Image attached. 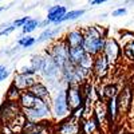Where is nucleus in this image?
Listing matches in <instances>:
<instances>
[{
  "label": "nucleus",
  "mask_w": 134,
  "mask_h": 134,
  "mask_svg": "<svg viewBox=\"0 0 134 134\" xmlns=\"http://www.w3.org/2000/svg\"><path fill=\"white\" fill-rule=\"evenodd\" d=\"M51 114H52V121L55 122H62L67 119L71 115V110L67 103L66 98V88L59 91H55L52 99H51Z\"/></svg>",
  "instance_id": "f257e3e1"
},
{
  "label": "nucleus",
  "mask_w": 134,
  "mask_h": 134,
  "mask_svg": "<svg viewBox=\"0 0 134 134\" xmlns=\"http://www.w3.org/2000/svg\"><path fill=\"white\" fill-rule=\"evenodd\" d=\"M88 75L90 74H87L79 66L72 64L71 62L64 64L60 69V79L66 86H69V85H83L86 82V79L88 78Z\"/></svg>",
  "instance_id": "f03ea898"
},
{
  "label": "nucleus",
  "mask_w": 134,
  "mask_h": 134,
  "mask_svg": "<svg viewBox=\"0 0 134 134\" xmlns=\"http://www.w3.org/2000/svg\"><path fill=\"white\" fill-rule=\"evenodd\" d=\"M23 114L26 119L31 122H50L52 119L51 105L48 100H43V99H39V102L35 107L23 110Z\"/></svg>",
  "instance_id": "7ed1b4c3"
},
{
  "label": "nucleus",
  "mask_w": 134,
  "mask_h": 134,
  "mask_svg": "<svg viewBox=\"0 0 134 134\" xmlns=\"http://www.w3.org/2000/svg\"><path fill=\"white\" fill-rule=\"evenodd\" d=\"M66 98L67 103L71 110V114L76 113L82 109H85V97L82 93L81 85H69L66 86Z\"/></svg>",
  "instance_id": "20e7f679"
},
{
  "label": "nucleus",
  "mask_w": 134,
  "mask_h": 134,
  "mask_svg": "<svg viewBox=\"0 0 134 134\" xmlns=\"http://www.w3.org/2000/svg\"><path fill=\"white\" fill-rule=\"evenodd\" d=\"M48 55L55 60V63H57L60 69L67 64L70 62V58H69V52H70V48L69 46L66 44L64 39H60V40H55L52 44L50 50H47Z\"/></svg>",
  "instance_id": "39448f33"
},
{
  "label": "nucleus",
  "mask_w": 134,
  "mask_h": 134,
  "mask_svg": "<svg viewBox=\"0 0 134 134\" xmlns=\"http://www.w3.org/2000/svg\"><path fill=\"white\" fill-rule=\"evenodd\" d=\"M21 114H23V110H21L18 102L4 100V103L0 107V121H2L3 125H7V126H9Z\"/></svg>",
  "instance_id": "423d86ee"
},
{
  "label": "nucleus",
  "mask_w": 134,
  "mask_h": 134,
  "mask_svg": "<svg viewBox=\"0 0 134 134\" xmlns=\"http://www.w3.org/2000/svg\"><path fill=\"white\" fill-rule=\"evenodd\" d=\"M106 59L109 60V63L113 66L115 63L119 62V59L124 57V52H122V46L119 44V42L115 38H107L106 39V44H105V48L102 52Z\"/></svg>",
  "instance_id": "0eeeda50"
},
{
  "label": "nucleus",
  "mask_w": 134,
  "mask_h": 134,
  "mask_svg": "<svg viewBox=\"0 0 134 134\" xmlns=\"http://www.w3.org/2000/svg\"><path fill=\"white\" fill-rule=\"evenodd\" d=\"M81 130H82L81 117H78L76 114H71L67 119L62 121L55 127L54 134H79Z\"/></svg>",
  "instance_id": "6e6552de"
},
{
  "label": "nucleus",
  "mask_w": 134,
  "mask_h": 134,
  "mask_svg": "<svg viewBox=\"0 0 134 134\" xmlns=\"http://www.w3.org/2000/svg\"><path fill=\"white\" fill-rule=\"evenodd\" d=\"M106 39L107 38H85L83 48L88 55H91V57L95 58L103 52Z\"/></svg>",
  "instance_id": "1a4fd4ad"
},
{
  "label": "nucleus",
  "mask_w": 134,
  "mask_h": 134,
  "mask_svg": "<svg viewBox=\"0 0 134 134\" xmlns=\"http://www.w3.org/2000/svg\"><path fill=\"white\" fill-rule=\"evenodd\" d=\"M110 63L106 59V57L103 54L98 55V57L94 58V66H93V74L94 76H97L98 79H103V78L107 76L109 70H110Z\"/></svg>",
  "instance_id": "9d476101"
},
{
  "label": "nucleus",
  "mask_w": 134,
  "mask_h": 134,
  "mask_svg": "<svg viewBox=\"0 0 134 134\" xmlns=\"http://www.w3.org/2000/svg\"><path fill=\"white\" fill-rule=\"evenodd\" d=\"M118 107L121 113H127L133 105V91L130 86H125L122 90L119 91L118 97Z\"/></svg>",
  "instance_id": "9b49d317"
},
{
  "label": "nucleus",
  "mask_w": 134,
  "mask_h": 134,
  "mask_svg": "<svg viewBox=\"0 0 134 134\" xmlns=\"http://www.w3.org/2000/svg\"><path fill=\"white\" fill-rule=\"evenodd\" d=\"M66 44L69 46V48H74V47H83L85 43V35H83V30L75 28V30H70L66 34V36L63 38Z\"/></svg>",
  "instance_id": "f8f14e48"
},
{
  "label": "nucleus",
  "mask_w": 134,
  "mask_h": 134,
  "mask_svg": "<svg viewBox=\"0 0 134 134\" xmlns=\"http://www.w3.org/2000/svg\"><path fill=\"white\" fill-rule=\"evenodd\" d=\"M36 82H38L36 81V76H30V75H24V74H21V72H18L14 76L12 85L16 88H19L20 91H27Z\"/></svg>",
  "instance_id": "ddd939ff"
},
{
  "label": "nucleus",
  "mask_w": 134,
  "mask_h": 134,
  "mask_svg": "<svg viewBox=\"0 0 134 134\" xmlns=\"http://www.w3.org/2000/svg\"><path fill=\"white\" fill-rule=\"evenodd\" d=\"M69 12L67 8L64 5H52L48 8V12H47V20L50 21L51 24H62L63 23V19L66 16V14Z\"/></svg>",
  "instance_id": "4468645a"
},
{
  "label": "nucleus",
  "mask_w": 134,
  "mask_h": 134,
  "mask_svg": "<svg viewBox=\"0 0 134 134\" xmlns=\"http://www.w3.org/2000/svg\"><path fill=\"white\" fill-rule=\"evenodd\" d=\"M39 102V99L34 95L30 90L27 91H21L20 94V98L18 100V103L19 106L21 107V110H27V109H32V107H35Z\"/></svg>",
  "instance_id": "2eb2a0df"
},
{
  "label": "nucleus",
  "mask_w": 134,
  "mask_h": 134,
  "mask_svg": "<svg viewBox=\"0 0 134 134\" xmlns=\"http://www.w3.org/2000/svg\"><path fill=\"white\" fill-rule=\"evenodd\" d=\"M30 91L35 95L38 99H43V100H50V95H51V91H50V87L43 83L42 81H38L35 85H34Z\"/></svg>",
  "instance_id": "dca6fc26"
},
{
  "label": "nucleus",
  "mask_w": 134,
  "mask_h": 134,
  "mask_svg": "<svg viewBox=\"0 0 134 134\" xmlns=\"http://www.w3.org/2000/svg\"><path fill=\"white\" fill-rule=\"evenodd\" d=\"M97 94L99 95V99H113V98H117L118 94H119V88L115 83H109V85H105L102 86V88H99V91H97Z\"/></svg>",
  "instance_id": "f3484780"
},
{
  "label": "nucleus",
  "mask_w": 134,
  "mask_h": 134,
  "mask_svg": "<svg viewBox=\"0 0 134 134\" xmlns=\"http://www.w3.org/2000/svg\"><path fill=\"white\" fill-rule=\"evenodd\" d=\"M48 124L50 122H31V121H26L21 133L34 134V133L46 131V130H48Z\"/></svg>",
  "instance_id": "a211bd4d"
},
{
  "label": "nucleus",
  "mask_w": 134,
  "mask_h": 134,
  "mask_svg": "<svg viewBox=\"0 0 134 134\" xmlns=\"http://www.w3.org/2000/svg\"><path fill=\"white\" fill-rule=\"evenodd\" d=\"M106 103H107V121H109V124H114L121 113L119 107H118V99L117 98L109 99Z\"/></svg>",
  "instance_id": "6ab92c4d"
},
{
  "label": "nucleus",
  "mask_w": 134,
  "mask_h": 134,
  "mask_svg": "<svg viewBox=\"0 0 134 134\" xmlns=\"http://www.w3.org/2000/svg\"><path fill=\"white\" fill-rule=\"evenodd\" d=\"M94 117L98 119L99 124L107 119V103H105L102 99H98L94 107Z\"/></svg>",
  "instance_id": "aec40b11"
},
{
  "label": "nucleus",
  "mask_w": 134,
  "mask_h": 134,
  "mask_svg": "<svg viewBox=\"0 0 134 134\" xmlns=\"http://www.w3.org/2000/svg\"><path fill=\"white\" fill-rule=\"evenodd\" d=\"M86 51L83 47H74V48H70V52H69V58H70V62L72 64H79L82 62V59L86 57Z\"/></svg>",
  "instance_id": "412c9836"
},
{
  "label": "nucleus",
  "mask_w": 134,
  "mask_h": 134,
  "mask_svg": "<svg viewBox=\"0 0 134 134\" xmlns=\"http://www.w3.org/2000/svg\"><path fill=\"white\" fill-rule=\"evenodd\" d=\"M46 57H47V51H44L43 54L34 55L32 59H31V67H32V69L35 70L38 74H40L42 70H43L44 62H46Z\"/></svg>",
  "instance_id": "4be33fe9"
},
{
  "label": "nucleus",
  "mask_w": 134,
  "mask_h": 134,
  "mask_svg": "<svg viewBox=\"0 0 134 134\" xmlns=\"http://www.w3.org/2000/svg\"><path fill=\"white\" fill-rule=\"evenodd\" d=\"M60 30H62V27H57V28H51V27H48V28H46V30H43L42 34L39 35V38L36 39V43H42V42H46V40H51V39H54V38L60 32Z\"/></svg>",
  "instance_id": "5701e85b"
},
{
  "label": "nucleus",
  "mask_w": 134,
  "mask_h": 134,
  "mask_svg": "<svg viewBox=\"0 0 134 134\" xmlns=\"http://www.w3.org/2000/svg\"><path fill=\"white\" fill-rule=\"evenodd\" d=\"M39 26H40V20L39 19H35V18H31L27 23L24 24V27L21 28V32H23V35H30V34L34 32Z\"/></svg>",
  "instance_id": "b1692460"
},
{
  "label": "nucleus",
  "mask_w": 134,
  "mask_h": 134,
  "mask_svg": "<svg viewBox=\"0 0 134 134\" xmlns=\"http://www.w3.org/2000/svg\"><path fill=\"white\" fill-rule=\"evenodd\" d=\"M122 52H124V58L126 60L134 63V40L122 47Z\"/></svg>",
  "instance_id": "393cba45"
},
{
  "label": "nucleus",
  "mask_w": 134,
  "mask_h": 134,
  "mask_svg": "<svg viewBox=\"0 0 134 134\" xmlns=\"http://www.w3.org/2000/svg\"><path fill=\"white\" fill-rule=\"evenodd\" d=\"M20 94L21 91L19 90V88H16L14 85H11L8 91L5 94V100H11V102H18L19 98H20Z\"/></svg>",
  "instance_id": "a878e982"
},
{
  "label": "nucleus",
  "mask_w": 134,
  "mask_h": 134,
  "mask_svg": "<svg viewBox=\"0 0 134 134\" xmlns=\"http://www.w3.org/2000/svg\"><path fill=\"white\" fill-rule=\"evenodd\" d=\"M35 43H36V39L34 38V36H31V35H24V36H21V38L18 40V46L23 47V48H30V47H32Z\"/></svg>",
  "instance_id": "bb28decb"
},
{
  "label": "nucleus",
  "mask_w": 134,
  "mask_h": 134,
  "mask_svg": "<svg viewBox=\"0 0 134 134\" xmlns=\"http://www.w3.org/2000/svg\"><path fill=\"white\" fill-rule=\"evenodd\" d=\"M85 12H86L85 9H72V11H69V12L66 14L63 21H72V20H76V19H79L81 16H83Z\"/></svg>",
  "instance_id": "cd10ccee"
},
{
  "label": "nucleus",
  "mask_w": 134,
  "mask_h": 134,
  "mask_svg": "<svg viewBox=\"0 0 134 134\" xmlns=\"http://www.w3.org/2000/svg\"><path fill=\"white\" fill-rule=\"evenodd\" d=\"M19 72H21V74H24V75H30V76H36V71L32 69L31 66H24V67H21L20 69V71Z\"/></svg>",
  "instance_id": "c85d7f7f"
},
{
  "label": "nucleus",
  "mask_w": 134,
  "mask_h": 134,
  "mask_svg": "<svg viewBox=\"0 0 134 134\" xmlns=\"http://www.w3.org/2000/svg\"><path fill=\"white\" fill-rule=\"evenodd\" d=\"M30 19H31L30 16H23V18H20V19L14 20V21H12V24H14L16 28H18V27H21V28H23V27H24V24L27 23V21H28Z\"/></svg>",
  "instance_id": "c756f323"
},
{
  "label": "nucleus",
  "mask_w": 134,
  "mask_h": 134,
  "mask_svg": "<svg viewBox=\"0 0 134 134\" xmlns=\"http://www.w3.org/2000/svg\"><path fill=\"white\" fill-rule=\"evenodd\" d=\"M15 30H16V27L14 24H8L5 28H3L2 31H0V36H7V35H9L11 32H14Z\"/></svg>",
  "instance_id": "7c9ffc66"
},
{
  "label": "nucleus",
  "mask_w": 134,
  "mask_h": 134,
  "mask_svg": "<svg viewBox=\"0 0 134 134\" xmlns=\"http://www.w3.org/2000/svg\"><path fill=\"white\" fill-rule=\"evenodd\" d=\"M126 14H127V9H126L125 7H121V8H117V9L113 11V16H114V18L124 16V15H126Z\"/></svg>",
  "instance_id": "2f4dec72"
},
{
  "label": "nucleus",
  "mask_w": 134,
  "mask_h": 134,
  "mask_svg": "<svg viewBox=\"0 0 134 134\" xmlns=\"http://www.w3.org/2000/svg\"><path fill=\"white\" fill-rule=\"evenodd\" d=\"M8 75H9V70H5V71H3L2 74H0V82L5 81L7 78H8Z\"/></svg>",
  "instance_id": "473e14b6"
},
{
  "label": "nucleus",
  "mask_w": 134,
  "mask_h": 134,
  "mask_svg": "<svg viewBox=\"0 0 134 134\" xmlns=\"http://www.w3.org/2000/svg\"><path fill=\"white\" fill-rule=\"evenodd\" d=\"M50 24H51V23H50V21H48V20L46 19V20H43V21H40V26H39V27H43L44 30H46V28H48L47 26H50Z\"/></svg>",
  "instance_id": "72a5a7b5"
},
{
  "label": "nucleus",
  "mask_w": 134,
  "mask_h": 134,
  "mask_svg": "<svg viewBox=\"0 0 134 134\" xmlns=\"http://www.w3.org/2000/svg\"><path fill=\"white\" fill-rule=\"evenodd\" d=\"M106 2H109V0H94V2H90V3L91 5H98V4H103Z\"/></svg>",
  "instance_id": "f704fd0d"
},
{
  "label": "nucleus",
  "mask_w": 134,
  "mask_h": 134,
  "mask_svg": "<svg viewBox=\"0 0 134 134\" xmlns=\"http://www.w3.org/2000/svg\"><path fill=\"white\" fill-rule=\"evenodd\" d=\"M7 70V67L5 66H3V64H0V74H2L3 71H5Z\"/></svg>",
  "instance_id": "c9c22d12"
},
{
  "label": "nucleus",
  "mask_w": 134,
  "mask_h": 134,
  "mask_svg": "<svg viewBox=\"0 0 134 134\" xmlns=\"http://www.w3.org/2000/svg\"><path fill=\"white\" fill-rule=\"evenodd\" d=\"M20 134H27V133H20ZM34 134H50V133H48V130H46V131H42V133H34Z\"/></svg>",
  "instance_id": "e433bc0d"
},
{
  "label": "nucleus",
  "mask_w": 134,
  "mask_h": 134,
  "mask_svg": "<svg viewBox=\"0 0 134 134\" xmlns=\"http://www.w3.org/2000/svg\"><path fill=\"white\" fill-rule=\"evenodd\" d=\"M3 9H5V7H0V12H2Z\"/></svg>",
  "instance_id": "4c0bfd02"
},
{
  "label": "nucleus",
  "mask_w": 134,
  "mask_h": 134,
  "mask_svg": "<svg viewBox=\"0 0 134 134\" xmlns=\"http://www.w3.org/2000/svg\"><path fill=\"white\" fill-rule=\"evenodd\" d=\"M90 2H94V0H90Z\"/></svg>",
  "instance_id": "58836bf2"
},
{
  "label": "nucleus",
  "mask_w": 134,
  "mask_h": 134,
  "mask_svg": "<svg viewBox=\"0 0 134 134\" xmlns=\"http://www.w3.org/2000/svg\"><path fill=\"white\" fill-rule=\"evenodd\" d=\"M58 2H59V0H58Z\"/></svg>",
  "instance_id": "ea45409f"
}]
</instances>
